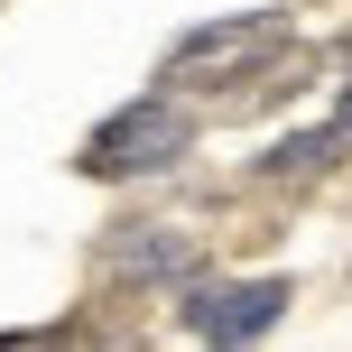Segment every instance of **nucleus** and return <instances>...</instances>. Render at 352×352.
<instances>
[{
	"instance_id": "f257e3e1",
	"label": "nucleus",
	"mask_w": 352,
	"mask_h": 352,
	"mask_svg": "<svg viewBox=\"0 0 352 352\" xmlns=\"http://www.w3.org/2000/svg\"><path fill=\"white\" fill-rule=\"evenodd\" d=\"M195 148V111H186V93H140V102H121L102 130L84 140V176H167L176 158Z\"/></svg>"
},
{
	"instance_id": "f03ea898",
	"label": "nucleus",
	"mask_w": 352,
	"mask_h": 352,
	"mask_svg": "<svg viewBox=\"0 0 352 352\" xmlns=\"http://www.w3.org/2000/svg\"><path fill=\"white\" fill-rule=\"evenodd\" d=\"M278 47H287V10H250V19H223V28H195V37H176V56H167V93H176V84L269 74Z\"/></svg>"
},
{
	"instance_id": "7ed1b4c3",
	"label": "nucleus",
	"mask_w": 352,
	"mask_h": 352,
	"mask_svg": "<svg viewBox=\"0 0 352 352\" xmlns=\"http://www.w3.org/2000/svg\"><path fill=\"white\" fill-rule=\"evenodd\" d=\"M287 316V278H241V287H195V306H186V324L204 334L213 352H241V343H260L269 324Z\"/></svg>"
},
{
	"instance_id": "20e7f679",
	"label": "nucleus",
	"mask_w": 352,
	"mask_h": 352,
	"mask_svg": "<svg viewBox=\"0 0 352 352\" xmlns=\"http://www.w3.org/2000/svg\"><path fill=\"white\" fill-rule=\"evenodd\" d=\"M195 260H204V250H195L176 223H130L121 241H111V269H121V278H140V287H176V278H195Z\"/></svg>"
},
{
	"instance_id": "39448f33",
	"label": "nucleus",
	"mask_w": 352,
	"mask_h": 352,
	"mask_svg": "<svg viewBox=\"0 0 352 352\" xmlns=\"http://www.w3.org/2000/svg\"><path fill=\"white\" fill-rule=\"evenodd\" d=\"M352 140V130H306V140H278L260 158V176H316V167H334V148Z\"/></svg>"
},
{
	"instance_id": "423d86ee",
	"label": "nucleus",
	"mask_w": 352,
	"mask_h": 352,
	"mask_svg": "<svg viewBox=\"0 0 352 352\" xmlns=\"http://www.w3.org/2000/svg\"><path fill=\"white\" fill-rule=\"evenodd\" d=\"M0 352H74L65 324H19V334H0Z\"/></svg>"
},
{
	"instance_id": "0eeeda50",
	"label": "nucleus",
	"mask_w": 352,
	"mask_h": 352,
	"mask_svg": "<svg viewBox=\"0 0 352 352\" xmlns=\"http://www.w3.org/2000/svg\"><path fill=\"white\" fill-rule=\"evenodd\" d=\"M334 130H352V93H343V121H334Z\"/></svg>"
}]
</instances>
